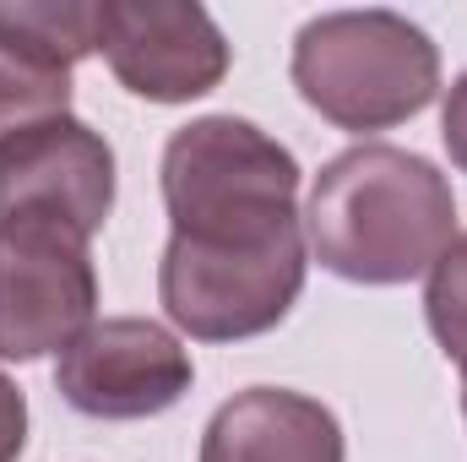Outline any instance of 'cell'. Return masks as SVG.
<instances>
[{"label":"cell","instance_id":"14","mask_svg":"<svg viewBox=\"0 0 467 462\" xmlns=\"http://www.w3.org/2000/svg\"><path fill=\"white\" fill-rule=\"evenodd\" d=\"M441 136H446V152L451 163L467 174V71L457 77V88L446 93V115H441Z\"/></svg>","mask_w":467,"mask_h":462},{"label":"cell","instance_id":"11","mask_svg":"<svg viewBox=\"0 0 467 462\" xmlns=\"http://www.w3.org/2000/svg\"><path fill=\"white\" fill-rule=\"evenodd\" d=\"M71 115V71H55L11 44H0V147L33 125Z\"/></svg>","mask_w":467,"mask_h":462},{"label":"cell","instance_id":"10","mask_svg":"<svg viewBox=\"0 0 467 462\" xmlns=\"http://www.w3.org/2000/svg\"><path fill=\"white\" fill-rule=\"evenodd\" d=\"M0 44L71 71L99 49V5L88 0H0Z\"/></svg>","mask_w":467,"mask_h":462},{"label":"cell","instance_id":"12","mask_svg":"<svg viewBox=\"0 0 467 462\" xmlns=\"http://www.w3.org/2000/svg\"><path fill=\"white\" fill-rule=\"evenodd\" d=\"M424 316L435 343L446 348V359L467 364V234L446 245V256L430 267V289H424Z\"/></svg>","mask_w":467,"mask_h":462},{"label":"cell","instance_id":"5","mask_svg":"<svg viewBox=\"0 0 467 462\" xmlns=\"http://www.w3.org/2000/svg\"><path fill=\"white\" fill-rule=\"evenodd\" d=\"M99 310L88 239L55 224H0V359L66 353Z\"/></svg>","mask_w":467,"mask_h":462},{"label":"cell","instance_id":"13","mask_svg":"<svg viewBox=\"0 0 467 462\" xmlns=\"http://www.w3.org/2000/svg\"><path fill=\"white\" fill-rule=\"evenodd\" d=\"M27 446V397L11 375H0V462H16Z\"/></svg>","mask_w":467,"mask_h":462},{"label":"cell","instance_id":"6","mask_svg":"<svg viewBox=\"0 0 467 462\" xmlns=\"http://www.w3.org/2000/svg\"><path fill=\"white\" fill-rule=\"evenodd\" d=\"M99 49L119 88L147 104H191L229 77V38L191 0H104Z\"/></svg>","mask_w":467,"mask_h":462},{"label":"cell","instance_id":"4","mask_svg":"<svg viewBox=\"0 0 467 462\" xmlns=\"http://www.w3.org/2000/svg\"><path fill=\"white\" fill-rule=\"evenodd\" d=\"M305 267V224L244 245H207L174 234L158 267V299L180 332L202 343H239L272 332L294 310Z\"/></svg>","mask_w":467,"mask_h":462},{"label":"cell","instance_id":"9","mask_svg":"<svg viewBox=\"0 0 467 462\" xmlns=\"http://www.w3.org/2000/svg\"><path fill=\"white\" fill-rule=\"evenodd\" d=\"M343 425L327 403L288 386H250L202 430V462H343Z\"/></svg>","mask_w":467,"mask_h":462},{"label":"cell","instance_id":"1","mask_svg":"<svg viewBox=\"0 0 467 462\" xmlns=\"http://www.w3.org/2000/svg\"><path fill=\"white\" fill-rule=\"evenodd\" d=\"M305 239L316 261L348 283H408L457 239L451 180L408 147H348L310 185Z\"/></svg>","mask_w":467,"mask_h":462},{"label":"cell","instance_id":"2","mask_svg":"<svg viewBox=\"0 0 467 462\" xmlns=\"http://www.w3.org/2000/svg\"><path fill=\"white\" fill-rule=\"evenodd\" d=\"M294 88L343 131H391L435 104L441 49L397 11H327L294 38Z\"/></svg>","mask_w":467,"mask_h":462},{"label":"cell","instance_id":"8","mask_svg":"<svg viewBox=\"0 0 467 462\" xmlns=\"http://www.w3.org/2000/svg\"><path fill=\"white\" fill-rule=\"evenodd\" d=\"M191 348L169 327L141 316L93 321L55 364L60 397L88 419H152L174 408L191 392Z\"/></svg>","mask_w":467,"mask_h":462},{"label":"cell","instance_id":"3","mask_svg":"<svg viewBox=\"0 0 467 462\" xmlns=\"http://www.w3.org/2000/svg\"><path fill=\"white\" fill-rule=\"evenodd\" d=\"M299 163L261 125L234 115L191 120L163 147V207L174 234L207 245H244L294 229Z\"/></svg>","mask_w":467,"mask_h":462},{"label":"cell","instance_id":"15","mask_svg":"<svg viewBox=\"0 0 467 462\" xmlns=\"http://www.w3.org/2000/svg\"><path fill=\"white\" fill-rule=\"evenodd\" d=\"M462 414H467V364H462Z\"/></svg>","mask_w":467,"mask_h":462},{"label":"cell","instance_id":"7","mask_svg":"<svg viewBox=\"0 0 467 462\" xmlns=\"http://www.w3.org/2000/svg\"><path fill=\"white\" fill-rule=\"evenodd\" d=\"M115 213V152L77 115L22 131L0 147V224H55L77 239Z\"/></svg>","mask_w":467,"mask_h":462}]
</instances>
